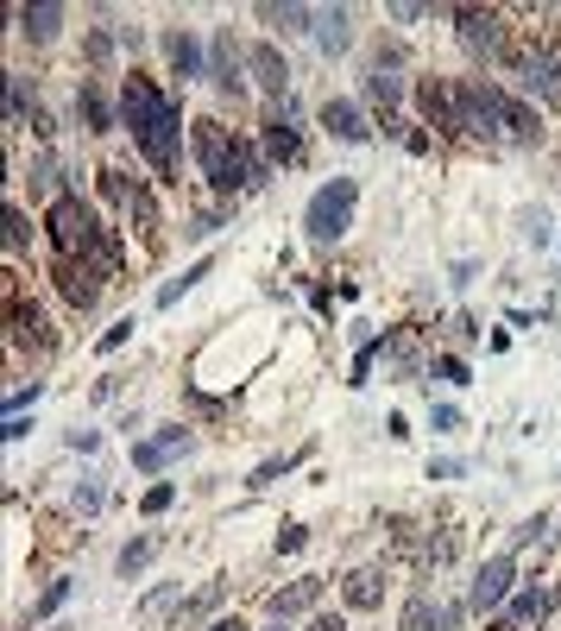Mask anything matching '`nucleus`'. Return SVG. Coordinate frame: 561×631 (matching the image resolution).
Instances as JSON below:
<instances>
[{
	"label": "nucleus",
	"instance_id": "nucleus-43",
	"mask_svg": "<svg viewBox=\"0 0 561 631\" xmlns=\"http://www.w3.org/2000/svg\"><path fill=\"white\" fill-rule=\"evenodd\" d=\"M310 631H348V625H341V619H329V612H322V619H315Z\"/></svg>",
	"mask_w": 561,
	"mask_h": 631
},
{
	"label": "nucleus",
	"instance_id": "nucleus-30",
	"mask_svg": "<svg viewBox=\"0 0 561 631\" xmlns=\"http://www.w3.org/2000/svg\"><path fill=\"white\" fill-rule=\"evenodd\" d=\"M196 278H209V259H196V266H190V272H183V278H171V284H164V291H158V303H177V297L190 291Z\"/></svg>",
	"mask_w": 561,
	"mask_h": 631
},
{
	"label": "nucleus",
	"instance_id": "nucleus-41",
	"mask_svg": "<svg viewBox=\"0 0 561 631\" xmlns=\"http://www.w3.org/2000/svg\"><path fill=\"white\" fill-rule=\"evenodd\" d=\"M523 234H530V240H549V216H542V209H537V216H523Z\"/></svg>",
	"mask_w": 561,
	"mask_h": 631
},
{
	"label": "nucleus",
	"instance_id": "nucleus-44",
	"mask_svg": "<svg viewBox=\"0 0 561 631\" xmlns=\"http://www.w3.org/2000/svg\"><path fill=\"white\" fill-rule=\"evenodd\" d=\"M209 631H247V625H240V619H214Z\"/></svg>",
	"mask_w": 561,
	"mask_h": 631
},
{
	"label": "nucleus",
	"instance_id": "nucleus-16",
	"mask_svg": "<svg viewBox=\"0 0 561 631\" xmlns=\"http://www.w3.org/2000/svg\"><path fill=\"white\" fill-rule=\"evenodd\" d=\"M315 600H322V574H303V581H291V588L271 593V619L284 625V619H297V612H310Z\"/></svg>",
	"mask_w": 561,
	"mask_h": 631
},
{
	"label": "nucleus",
	"instance_id": "nucleus-36",
	"mask_svg": "<svg viewBox=\"0 0 561 631\" xmlns=\"http://www.w3.org/2000/svg\"><path fill=\"white\" fill-rule=\"evenodd\" d=\"M101 499H108L101 493V480H82L77 487V512H101Z\"/></svg>",
	"mask_w": 561,
	"mask_h": 631
},
{
	"label": "nucleus",
	"instance_id": "nucleus-22",
	"mask_svg": "<svg viewBox=\"0 0 561 631\" xmlns=\"http://www.w3.org/2000/svg\"><path fill=\"white\" fill-rule=\"evenodd\" d=\"M20 26H26V39L32 44H51L58 39V26H63V7H51V0H44V7H20Z\"/></svg>",
	"mask_w": 561,
	"mask_h": 631
},
{
	"label": "nucleus",
	"instance_id": "nucleus-25",
	"mask_svg": "<svg viewBox=\"0 0 561 631\" xmlns=\"http://www.w3.org/2000/svg\"><path fill=\"white\" fill-rule=\"evenodd\" d=\"M367 96L379 101V108H391V101L404 96V77H398V70H385V63H372V70H367Z\"/></svg>",
	"mask_w": 561,
	"mask_h": 631
},
{
	"label": "nucleus",
	"instance_id": "nucleus-2",
	"mask_svg": "<svg viewBox=\"0 0 561 631\" xmlns=\"http://www.w3.org/2000/svg\"><path fill=\"white\" fill-rule=\"evenodd\" d=\"M196 164H202V178L221 190V197H240V190H266L271 183V164L259 146H247V139H233L221 120H196Z\"/></svg>",
	"mask_w": 561,
	"mask_h": 631
},
{
	"label": "nucleus",
	"instance_id": "nucleus-7",
	"mask_svg": "<svg viewBox=\"0 0 561 631\" xmlns=\"http://www.w3.org/2000/svg\"><path fill=\"white\" fill-rule=\"evenodd\" d=\"M511 588H518V555L504 550V555H485L480 574H473V588H467V607L473 612H492L511 600Z\"/></svg>",
	"mask_w": 561,
	"mask_h": 631
},
{
	"label": "nucleus",
	"instance_id": "nucleus-38",
	"mask_svg": "<svg viewBox=\"0 0 561 631\" xmlns=\"http://www.w3.org/2000/svg\"><path fill=\"white\" fill-rule=\"evenodd\" d=\"M114 58V39L108 32H89V63H108Z\"/></svg>",
	"mask_w": 561,
	"mask_h": 631
},
{
	"label": "nucleus",
	"instance_id": "nucleus-29",
	"mask_svg": "<svg viewBox=\"0 0 561 631\" xmlns=\"http://www.w3.org/2000/svg\"><path fill=\"white\" fill-rule=\"evenodd\" d=\"M82 114H89V127H96V133H108V127H114V114H108L101 89H82Z\"/></svg>",
	"mask_w": 561,
	"mask_h": 631
},
{
	"label": "nucleus",
	"instance_id": "nucleus-34",
	"mask_svg": "<svg viewBox=\"0 0 561 631\" xmlns=\"http://www.w3.org/2000/svg\"><path fill=\"white\" fill-rule=\"evenodd\" d=\"M542 531H549V518H530V524H518V531H511V550H523V543H542Z\"/></svg>",
	"mask_w": 561,
	"mask_h": 631
},
{
	"label": "nucleus",
	"instance_id": "nucleus-35",
	"mask_svg": "<svg viewBox=\"0 0 561 631\" xmlns=\"http://www.w3.org/2000/svg\"><path fill=\"white\" fill-rule=\"evenodd\" d=\"M171 499H177V487H171V480H164V487H152V493H146V518L171 512Z\"/></svg>",
	"mask_w": 561,
	"mask_h": 631
},
{
	"label": "nucleus",
	"instance_id": "nucleus-11",
	"mask_svg": "<svg viewBox=\"0 0 561 631\" xmlns=\"http://www.w3.org/2000/svg\"><path fill=\"white\" fill-rule=\"evenodd\" d=\"M247 58L233 51V32H214V44H209V77H214V89L221 96H247Z\"/></svg>",
	"mask_w": 561,
	"mask_h": 631
},
{
	"label": "nucleus",
	"instance_id": "nucleus-18",
	"mask_svg": "<svg viewBox=\"0 0 561 631\" xmlns=\"http://www.w3.org/2000/svg\"><path fill=\"white\" fill-rule=\"evenodd\" d=\"M315 44H322V51H348L353 44V13L348 7H315Z\"/></svg>",
	"mask_w": 561,
	"mask_h": 631
},
{
	"label": "nucleus",
	"instance_id": "nucleus-12",
	"mask_svg": "<svg viewBox=\"0 0 561 631\" xmlns=\"http://www.w3.org/2000/svg\"><path fill=\"white\" fill-rule=\"evenodd\" d=\"M266 158L271 164H297V158H303V133H297V108L291 101L266 120Z\"/></svg>",
	"mask_w": 561,
	"mask_h": 631
},
{
	"label": "nucleus",
	"instance_id": "nucleus-24",
	"mask_svg": "<svg viewBox=\"0 0 561 631\" xmlns=\"http://www.w3.org/2000/svg\"><path fill=\"white\" fill-rule=\"evenodd\" d=\"M542 612H549V588H523L518 600H511V619H504V625L518 631V625H537Z\"/></svg>",
	"mask_w": 561,
	"mask_h": 631
},
{
	"label": "nucleus",
	"instance_id": "nucleus-14",
	"mask_svg": "<svg viewBox=\"0 0 561 631\" xmlns=\"http://www.w3.org/2000/svg\"><path fill=\"white\" fill-rule=\"evenodd\" d=\"M183 449H190V430H158V435H146V442H133V468L158 473V468H171Z\"/></svg>",
	"mask_w": 561,
	"mask_h": 631
},
{
	"label": "nucleus",
	"instance_id": "nucleus-20",
	"mask_svg": "<svg viewBox=\"0 0 561 631\" xmlns=\"http://www.w3.org/2000/svg\"><path fill=\"white\" fill-rule=\"evenodd\" d=\"M341 593H348V607H353V612H372L379 600H385V574H379V569H353Z\"/></svg>",
	"mask_w": 561,
	"mask_h": 631
},
{
	"label": "nucleus",
	"instance_id": "nucleus-3",
	"mask_svg": "<svg viewBox=\"0 0 561 631\" xmlns=\"http://www.w3.org/2000/svg\"><path fill=\"white\" fill-rule=\"evenodd\" d=\"M454 101H461V133L485 139V146H537L542 133L537 114L492 82H454Z\"/></svg>",
	"mask_w": 561,
	"mask_h": 631
},
{
	"label": "nucleus",
	"instance_id": "nucleus-31",
	"mask_svg": "<svg viewBox=\"0 0 561 631\" xmlns=\"http://www.w3.org/2000/svg\"><path fill=\"white\" fill-rule=\"evenodd\" d=\"M32 247V228H26L20 209H7V253H26Z\"/></svg>",
	"mask_w": 561,
	"mask_h": 631
},
{
	"label": "nucleus",
	"instance_id": "nucleus-27",
	"mask_svg": "<svg viewBox=\"0 0 561 631\" xmlns=\"http://www.w3.org/2000/svg\"><path fill=\"white\" fill-rule=\"evenodd\" d=\"M259 20L284 26V32H303V26H315V13L310 7H259Z\"/></svg>",
	"mask_w": 561,
	"mask_h": 631
},
{
	"label": "nucleus",
	"instance_id": "nucleus-37",
	"mask_svg": "<svg viewBox=\"0 0 561 631\" xmlns=\"http://www.w3.org/2000/svg\"><path fill=\"white\" fill-rule=\"evenodd\" d=\"M51 183H58V158H39L32 164V190H51Z\"/></svg>",
	"mask_w": 561,
	"mask_h": 631
},
{
	"label": "nucleus",
	"instance_id": "nucleus-10",
	"mask_svg": "<svg viewBox=\"0 0 561 631\" xmlns=\"http://www.w3.org/2000/svg\"><path fill=\"white\" fill-rule=\"evenodd\" d=\"M247 70H252V82H259L266 96L291 101V63H284L278 44H247Z\"/></svg>",
	"mask_w": 561,
	"mask_h": 631
},
{
	"label": "nucleus",
	"instance_id": "nucleus-40",
	"mask_svg": "<svg viewBox=\"0 0 561 631\" xmlns=\"http://www.w3.org/2000/svg\"><path fill=\"white\" fill-rule=\"evenodd\" d=\"M303 543H310V531H303V524H291V531H278V550H303Z\"/></svg>",
	"mask_w": 561,
	"mask_h": 631
},
{
	"label": "nucleus",
	"instance_id": "nucleus-23",
	"mask_svg": "<svg viewBox=\"0 0 561 631\" xmlns=\"http://www.w3.org/2000/svg\"><path fill=\"white\" fill-rule=\"evenodd\" d=\"M385 354H391V367H398L404 379L423 373V354H417V335H410V329H398V335L385 341Z\"/></svg>",
	"mask_w": 561,
	"mask_h": 631
},
{
	"label": "nucleus",
	"instance_id": "nucleus-42",
	"mask_svg": "<svg viewBox=\"0 0 561 631\" xmlns=\"http://www.w3.org/2000/svg\"><path fill=\"white\" fill-rule=\"evenodd\" d=\"M133 335V316H127V322H114V329H108V335H101V348H120V341Z\"/></svg>",
	"mask_w": 561,
	"mask_h": 631
},
{
	"label": "nucleus",
	"instance_id": "nucleus-5",
	"mask_svg": "<svg viewBox=\"0 0 561 631\" xmlns=\"http://www.w3.org/2000/svg\"><path fill=\"white\" fill-rule=\"evenodd\" d=\"M353 209H360V183L353 178H334V183H322L310 197V209H303V228H310V240H341L353 228Z\"/></svg>",
	"mask_w": 561,
	"mask_h": 631
},
{
	"label": "nucleus",
	"instance_id": "nucleus-17",
	"mask_svg": "<svg viewBox=\"0 0 561 631\" xmlns=\"http://www.w3.org/2000/svg\"><path fill=\"white\" fill-rule=\"evenodd\" d=\"M417 96H423V114L435 120V127L461 133V101H454V82H423Z\"/></svg>",
	"mask_w": 561,
	"mask_h": 631
},
{
	"label": "nucleus",
	"instance_id": "nucleus-4",
	"mask_svg": "<svg viewBox=\"0 0 561 631\" xmlns=\"http://www.w3.org/2000/svg\"><path fill=\"white\" fill-rule=\"evenodd\" d=\"M51 240H58L63 259H96V266L120 272L114 240H108V228L96 221V209H89L82 197H58V202H51Z\"/></svg>",
	"mask_w": 561,
	"mask_h": 631
},
{
	"label": "nucleus",
	"instance_id": "nucleus-33",
	"mask_svg": "<svg viewBox=\"0 0 561 631\" xmlns=\"http://www.w3.org/2000/svg\"><path fill=\"white\" fill-rule=\"evenodd\" d=\"M7 120L13 127L26 120V77H7Z\"/></svg>",
	"mask_w": 561,
	"mask_h": 631
},
{
	"label": "nucleus",
	"instance_id": "nucleus-8",
	"mask_svg": "<svg viewBox=\"0 0 561 631\" xmlns=\"http://www.w3.org/2000/svg\"><path fill=\"white\" fill-rule=\"evenodd\" d=\"M108 266H96V259H58V291L77 303V310H96V297H101V284H108Z\"/></svg>",
	"mask_w": 561,
	"mask_h": 631
},
{
	"label": "nucleus",
	"instance_id": "nucleus-21",
	"mask_svg": "<svg viewBox=\"0 0 561 631\" xmlns=\"http://www.w3.org/2000/svg\"><path fill=\"white\" fill-rule=\"evenodd\" d=\"M164 51H171L177 77H209V70H202V44H196L183 26H177V32H164Z\"/></svg>",
	"mask_w": 561,
	"mask_h": 631
},
{
	"label": "nucleus",
	"instance_id": "nucleus-19",
	"mask_svg": "<svg viewBox=\"0 0 561 631\" xmlns=\"http://www.w3.org/2000/svg\"><path fill=\"white\" fill-rule=\"evenodd\" d=\"M13 341H20V348H32V354H51V322H44V310L13 303Z\"/></svg>",
	"mask_w": 561,
	"mask_h": 631
},
{
	"label": "nucleus",
	"instance_id": "nucleus-9",
	"mask_svg": "<svg viewBox=\"0 0 561 631\" xmlns=\"http://www.w3.org/2000/svg\"><path fill=\"white\" fill-rule=\"evenodd\" d=\"M518 89L530 101H561V51H530V58H518Z\"/></svg>",
	"mask_w": 561,
	"mask_h": 631
},
{
	"label": "nucleus",
	"instance_id": "nucleus-28",
	"mask_svg": "<svg viewBox=\"0 0 561 631\" xmlns=\"http://www.w3.org/2000/svg\"><path fill=\"white\" fill-rule=\"evenodd\" d=\"M152 555H158V537H139V543H127V550H120V574H139Z\"/></svg>",
	"mask_w": 561,
	"mask_h": 631
},
{
	"label": "nucleus",
	"instance_id": "nucleus-1",
	"mask_svg": "<svg viewBox=\"0 0 561 631\" xmlns=\"http://www.w3.org/2000/svg\"><path fill=\"white\" fill-rule=\"evenodd\" d=\"M120 120H127V133H133L139 152L171 178V171H177V133H183L177 101L164 96L152 77H127V82H120Z\"/></svg>",
	"mask_w": 561,
	"mask_h": 631
},
{
	"label": "nucleus",
	"instance_id": "nucleus-39",
	"mask_svg": "<svg viewBox=\"0 0 561 631\" xmlns=\"http://www.w3.org/2000/svg\"><path fill=\"white\" fill-rule=\"evenodd\" d=\"M435 373H442L448 385H467V360H435Z\"/></svg>",
	"mask_w": 561,
	"mask_h": 631
},
{
	"label": "nucleus",
	"instance_id": "nucleus-13",
	"mask_svg": "<svg viewBox=\"0 0 561 631\" xmlns=\"http://www.w3.org/2000/svg\"><path fill=\"white\" fill-rule=\"evenodd\" d=\"M322 127H329L334 139H348V146H367V139H372L367 114H360V101H348V96H329V101H322Z\"/></svg>",
	"mask_w": 561,
	"mask_h": 631
},
{
	"label": "nucleus",
	"instance_id": "nucleus-32",
	"mask_svg": "<svg viewBox=\"0 0 561 631\" xmlns=\"http://www.w3.org/2000/svg\"><path fill=\"white\" fill-rule=\"evenodd\" d=\"M63 600H70V581H51V588H44V600L32 607V625H39V619H51V612H58Z\"/></svg>",
	"mask_w": 561,
	"mask_h": 631
},
{
	"label": "nucleus",
	"instance_id": "nucleus-26",
	"mask_svg": "<svg viewBox=\"0 0 561 631\" xmlns=\"http://www.w3.org/2000/svg\"><path fill=\"white\" fill-rule=\"evenodd\" d=\"M221 593H228V588H221V581H209V588L196 593V600H183V612H177V625H196L202 612H214V607H221Z\"/></svg>",
	"mask_w": 561,
	"mask_h": 631
},
{
	"label": "nucleus",
	"instance_id": "nucleus-6",
	"mask_svg": "<svg viewBox=\"0 0 561 631\" xmlns=\"http://www.w3.org/2000/svg\"><path fill=\"white\" fill-rule=\"evenodd\" d=\"M454 32H461V44H467V58H504V13H485V7H461L454 13Z\"/></svg>",
	"mask_w": 561,
	"mask_h": 631
},
{
	"label": "nucleus",
	"instance_id": "nucleus-45",
	"mask_svg": "<svg viewBox=\"0 0 561 631\" xmlns=\"http://www.w3.org/2000/svg\"><path fill=\"white\" fill-rule=\"evenodd\" d=\"M271 631H284V625H271Z\"/></svg>",
	"mask_w": 561,
	"mask_h": 631
},
{
	"label": "nucleus",
	"instance_id": "nucleus-15",
	"mask_svg": "<svg viewBox=\"0 0 561 631\" xmlns=\"http://www.w3.org/2000/svg\"><path fill=\"white\" fill-rule=\"evenodd\" d=\"M461 607H442L435 593H410L404 600V631H454Z\"/></svg>",
	"mask_w": 561,
	"mask_h": 631
}]
</instances>
